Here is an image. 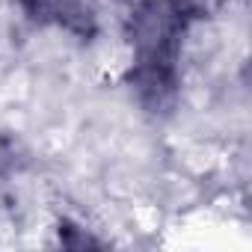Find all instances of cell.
I'll return each mask as SVG.
<instances>
[{"instance_id": "obj_1", "label": "cell", "mask_w": 252, "mask_h": 252, "mask_svg": "<svg viewBox=\"0 0 252 252\" xmlns=\"http://www.w3.org/2000/svg\"><path fill=\"white\" fill-rule=\"evenodd\" d=\"M202 15L193 0H140L128 15V83L149 113H169L181 89L184 36Z\"/></svg>"}, {"instance_id": "obj_2", "label": "cell", "mask_w": 252, "mask_h": 252, "mask_svg": "<svg viewBox=\"0 0 252 252\" xmlns=\"http://www.w3.org/2000/svg\"><path fill=\"white\" fill-rule=\"evenodd\" d=\"M18 6L36 24L60 27L77 39L95 36V15L83 0H18Z\"/></svg>"}]
</instances>
